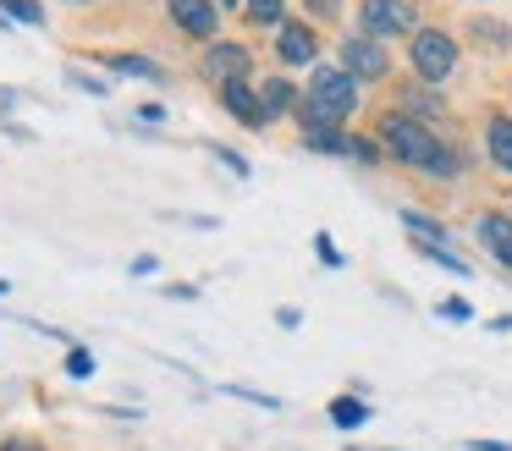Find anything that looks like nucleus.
<instances>
[{
  "label": "nucleus",
  "mask_w": 512,
  "mask_h": 451,
  "mask_svg": "<svg viewBox=\"0 0 512 451\" xmlns=\"http://www.w3.org/2000/svg\"><path fill=\"white\" fill-rule=\"evenodd\" d=\"M380 143H386V154H397L402 165H413V171H424V176H457V165H463L424 121H413V116H386L380 121Z\"/></svg>",
  "instance_id": "nucleus-1"
},
{
  "label": "nucleus",
  "mask_w": 512,
  "mask_h": 451,
  "mask_svg": "<svg viewBox=\"0 0 512 451\" xmlns=\"http://www.w3.org/2000/svg\"><path fill=\"white\" fill-rule=\"evenodd\" d=\"M353 110H358V83L342 66H320L309 77V94H303L298 116H303V132H314V127H342Z\"/></svg>",
  "instance_id": "nucleus-2"
},
{
  "label": "nucleus",
  "mask_w": 512,
  "mask_h": 451,
  "mask_svg": "<svg viewBox=\"0 0 512 451\" xmlns=\"http://www.w3.org/2000/svg\"><path fill=\"white\" fill-rule=\"evenodd\" d=\"M413 72L424 77V83H446V77L457 72V39L441 28H419L413 33Z\"/></svg>",
  "instance_id": "nucleus-3"
},
{
  "label": "nucleus",
  "mask_w": 512,
  "mask_h": 451,
  "mask_svg": "<svg viewBox=\"0 0 512 451\" xmlns=\"http://www.w3.org/2000/svg\"><path fill=\"white\" fill-rule=\"evenodd\" d=\"M358 22H364V39H402V33H413V6L408 0H364Z\"/></svg>",
  "instance_id": "nucleus-4"
},
{
  "label": "nucleus",
  "mask_w": 512,
  "mask_h": 451,
  "mask_svg": "<svg viewBox=\"0 0 512 451\" xmlns=\"http://www.w3.org/2000/svg\"><path fill=\"white\" fill-rule=\"evenodd\" d=\"M386 50H380V39H364V33H353V39L342 44V72L353 77V83H375V77H386Z\"/></svg>",
  "instance_id": "nucleus-5"
},
{
  "label": "nucleus",
  "mask_w": 512,
  "mask_h": 451,
  "mask_svg": "<svg viewBox=\"0 0 512 451\" xmlns=\"http://www.w3.org/2000/svg\"><path fill=\"white\" fill-rule=\"evenodd\" d=\"M248 66H254V55L243 50V44H210L204 50V77H215V83H248Z\"/></svg>",
  "instance_id": "nucleus-6"
},
{
  "label": "nucleus",
  "mask_w": 512,
  "mask_h": 451,
  "mask_svg": "<svg viewBox=\"0 0 512 451\" xmlns=\"http://www.w3.org/2000/svg\"><path fill=\"white\" fill-rule=\"evenodd\" d=\"M474 237L485 242V253L496 264H507L512 270V215H501V209H490V215L474 220Z\"/></svg>",
  "instance_id": "nucleus-7"
},
{
  "label": "nucleus",
  "mask_w": 512,
  "mask_h": 451,
  "mask_svg": "<svg viewBox=\"0 0 512 451\" xmlns=\"http://www.w3.org/2000/svg\"><path fill=\"white\" fill-rule=\"evenodd\" d=\"M276 50H281V61H287V66H309L314 55H320V39H314L309 22H281V28H276Z\"/></svg>",
  "instance_id": "nucleus-8"
},
{
  "label": "nucleus",
  "mask_w": 512,
  "mask_h": 451,
  "mask_svg": "<svg viewBox=\"0 0 512 451\" xmlns=\"http://www.w3.org/2000/svg\"><path fill=\"white\" fill-rule=\"evenodd\" d=\"M171 22L182 33H193V39H210L221 11H215V0H171Z\"/></svg>",
  "instance_id": "nucleus-9"
},
{
  "label": "nucleus",
  "mask_w": 512,
  "mask_h": 451,
  "mask_svg": "<svg viewBox=\"0 0 512 451\" xmlns=\"http://www.w3.org/2000/svg\"><path fill=\"white\" fill-rule=\"evenodd\" d=\"M221 99H226V110H232L243 127H265V105H259V94H254L248 83H226Z\"/></svg>",
  "instance_id": "nucleus-10"
},
{
  "label": "nucleus",
  "mask_w": 512,
  "mask_h": 451,
  "mask_svg": "<svg viewBox=\"0 0 512 451\" xmlns=\"http://www.w3.org/2000/svg\"><path fill=\"white\" fill-rule=\"evenodd\" d=\"M485 149L496 160V171L512 176V116H490L485 121Z\"/></svg>",
  "instance_id": "nucleus-11"
},
{
  "label": "nucleus",
  "mask_w": 512,
  "mask_h": 451,
  "mask_svg": "<svg viewBox=\"0 0 512 451\" xmlns=\"http://www.w3.org/2000/svg\"><path fill=\"white\" fill-rule=\"evenodd\" d=\"M292 99H298V94H292V83H287V77H270V83L259 88V105H265V121L287 116V105H292Z\"/></svg>",
  "instance_id": "nucleus-12"
},
{
  "label": "nucleus",
  "mask_w": 512,
  "mask_h": 451,
  "mask_svg": "<svg viewBox=\"0 0 512 451\" xmlns=\"http://www.w3.org/2000/svg\"><path fill=\"white\" fill-rule=\"evenodd\" d=\"M364 418H369V407L358 402V396H336V402H331V424L336 429H358Z\"/></svg>",
  "instance_id": "nucleus-13"
},
{
  "label": "nucleus",
  "mask_w": 512,
  "mask_h": 451,
  "mask_svg": "<svg viewBox=\"0 0 512 451\" xmlns=\"http://www.w3.org/2000/svg\"><path fill=\"white\" fill-rule=\"evenodd\" d=\"M303 143H309V149H320V154H347V149H353V138H342L336 127H314V132H303Z\"/></svg>",
  "instance_id": "nucleus-14"
},
{
  "label": "nucleus",
  "mask_w": 512,
  "mask_h": 451,
  "mask_svg": "<svg viewBox=\"0 0 512 451\" xmlns=\"http://www.w3.org/2000/svg\"><path fill=\"white\" fill-rule=\"evenodd\" d=\"M402 226H408L413 237H424V242H446V226L430 220V215H419V209H402Z\"/></svg>",
  "instance_id": "nucleus-15"
},
{
  "label": "nucleus",
  "mask_w": 512,
  "mask_h": 451,
  "mask_svg": "<svg viewBox=\"0 0 512 451\" xmlns=\"http://www.w3.org/2000/svg\"><path fill=\"white\" fill-rule=\"evenodd\" d=\"M0 17H17L23 28H39V22H45V6H39V0H0Z\"/></svg>",
  "instance_id": "nucleus-16"
},
{
  "label": "nucleus",
  "mask_w": 512,
  "mask_h": 451,
  "mask_svg": "<svg viewBox=\"0 0 512 451\" xmlns=\"http://www.w3.org/2000/svg\"><path fill=\"white\" fill-rule=\"evenodd\" d=\"M281 11H287V0H248V22H259V28H281Z\"/></svg>",
  "instance_id": "nucleus-17"
},
{
  "label": "nucleus",
  "mask_w": 512,
  "mask_h": 451,
  "mask_svg": "<svg viewBox=\"0 0 512 451\" xmlns=\"http://www.w3.org/2000/svg\"><path fill=\"white\" fill-rule=\"evenodd\" d=\"M116 72H122V77H155V83H160V66L155 61H144V55H116Z\"/></svg>",
  "instance_id": "nucleus-18"
},
{
  "label": "nucleus",
  "mask_w": 512,
  "mask_h": 451,
  "mask_svg": "<svg viewBox=\"0 0 512 451\" xmlns=\"http://www.w3.org/2000/svg\"><path fill=\"white\" fill-rule=\"evenodd\" d=\"M419 253H424V259H435V264H441V270H452V275H468V264L457 259V253H446L441 242H419Z\"/></svg>",
  "instance_id": "nucleus-19"
},
{
  "label": "nucleus",
  "mask_w": 512,
  "mask_h": 451,
  "mask_svg": "<svg viewBox=\"0 0 512 451\" xmlns=\"http://www.w3.org/2000/svg\"><path fill=\"white\" fill-rule=\"evenodd\" d=\"M67 374H72V380H89V374H94V352L89 347H72L67 352Z\"/></svg>",
  "instance_id": "nucleus-20"
},
{
  "label": "nucleus",
  "mask_w": 512,
  "mask_h": 451,
  "mask_svg": "<svg viewBox=\"0 0 512 451\" xmlns=\"http://www.w3.org/2000/svg\"><path fill=\"white\" fill-rule=\"evenodd\" d=\"M408 105H413V121H430V116H441V99H430V94H408Z\"/></svg>",
  "instance_id": "nucleus-21"
},
{
  "label": "nucleus",
  "mask_w": 512,
  "mask_h": 451,
  "mask_svg": "<svg viewBox=\"0 0 512 451\" xmlns=\"http://www.w3.org/2000/svg\"><path fill=\"white\" fill-rule=\"evenodd\" d=\"M314 253H320V259L331 264V270H336V264H342V253H336V242L325 237V231H320V237H314Z\"/></svg>",
  "instance_id": "nucleus-22"
},
{
  "label": "nucleus",
  "mask_w": 512,
  "mask_h": 451,
  "mask_svg": "<svg viewBox=\"0 0 512 451\" xmlns=\"http://www.w3.org/2000/svg\"><path fill=\"white\" fill-rule=\"evenodd\" d=\"M347 154H353V160H364V165H375V160H380V149H375L369 138H353V149H347Z\"/></svg>",
  "instance_id": "nucleus-23"
},
{
  "label": "nucleus",
  "mask_w": 512,
  "mask_h": 451,
  "mask_svg": "<svg viewBox=\"0 0 512 451\" xmlns=\"http://www.w3.org/2000/svg\"><path fill=\"white\" fill-rule=\"evenodd\" d=\"M468 314H474V308H468L463 297H446L441 303V319H468Z\"/></svg>",
  "instance_id": "nucleus-24"
},
{
  "label": "nucleus",
  "mask_w": 512,
  "mask_h": 451,
  "mask_svg": "<svg viewBox=\"0 0 512 451\" xmlns=\"http://www.w3.org/2000/svg\"><path fill=\"white\" fill-rule=\"evenodd\" d=\"M0 451H45L39 440H0Z\"/></svg>",
  "instance_id": "nucleus-25"
},
{
  "label": "nucleus",
  "mask_w": 512,
  "mask_h": 451,
  "mask_svg": "<svg viewBox=\"0 0 512 451\" xmlns=\"http://www.w3.org/2000/svg\"><path fill=\"white\" fill-rule=\"evenodd\" d=\"M309 11H314V17H331V11H336V0H309Z\"/></svg>",
  "instance_id": "nucleus-26"
},
{
  "label": "nucleus",
  "mask_w": 512,
  "mask_h": 451,
  "mask_svg": "<svg viewBox=\"0 0 512 451\" xmlns=\"http://www.w3.org/2000/svg\"><path fill=\"white\" fill-rule=\"evenodd\" d=\"M474 451H512V446H501V440H474Z\"/></svg>",
  "instance_id": "nucleus-27"
},
{
  "label": "nucleus",
  "mask_w": 512,
  "mask_h": 451,
  "mask_svg": "<svg viewBox=\"0 0 512 451\" xmlns=\"http://www.w3.org/2000/svg\"><path fill=\"white\" fill-rule=\"evenodd\" d=\"M0 297H6V281H0Z\"/></svg>",
  "instance_id": "nucleus-28"
},
{
  "label": "nucleus",
  "mask_w": 512,
  "mask_h": 451,
  "mask_svg": "<svg viewBox=\"0 0 512 451\" xmlns=\"http://www.w3.org/2000/svg\"><path fill=\"white\" fill-rule=\"evenodd\" d=\"M221 6H237V0H221Z\"/></svg>",
  "instance_id": "nucleus-29"
}]
</instances>
